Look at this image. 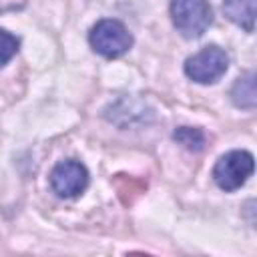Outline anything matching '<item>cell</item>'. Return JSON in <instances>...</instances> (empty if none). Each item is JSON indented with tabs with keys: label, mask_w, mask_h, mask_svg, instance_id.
<instances>
[{
	"label": "cell",
	"mask_w": 257,
	"mask_h": 257,
	"mask_svg": "<svg viewBox=\"0 0 257 257\" xmlns=\"http://www.w3.org/2000/svg\"><path fill=\"white\" fill-rule=\"evenodd\" d=\"M88 42L94 52L104 58H118L133 46V34L128 28L114 18L98 20L88 34Z\"/></svg>",
	"instance_id": "1"
},
{
	"label": "cell",
	"mask_w": 257,
	"mask_h": 257,
	"mask_svg": "<svg viewBox=\"0 0 257 257\" xmlns=\"http://www.w3.org/2000/svg\"><path fill=\"white\" fill-rule=\"evenodd\" d=\"M225 16L247 32L255 28V0H223Z\"/></svg>",
	"instance_id": "6"
},
{
	"label": "cell",
	"mask_w": 257,
	"mask_h": 257,
	"mask_svg": "<svg viewBox=\"0 0 257 257\" xmlns=\"http://www.w3.org/2000/svg\"><path fill=\"white\" fill-rule=\"evenodd\" d=\"M231 98L241 108H253L255 106V74L253 72L237 78V82L231 88Z\"/></svg>",
	"instance_id": "7"
},
{
	"label": "cell",
	"mask_w": 257,
	"mask_h": 257,
	"mask_svg": "<svg viewBox=\"0 0 257 257\" xmlns=\"http://www.w3.org/2000/svg\"><path fill=\"white\" fill-rule=\"evenodd\" d=\"M171 18L185 38H199L213 24V10L207 0H173Z\"/></svg>",
	"instance_id": "2"
},
{
	"label": "cell",
	"mask_w": 257,
	"mask_h": 257,
	"mask_svg": "<svg viewBox=\"0 0 257 257\" xmlns=\"http://www.w3.org/2000/svg\"><path fill=\"white\" fill-rule=\"evenodd\" d=\"M173 139L183 145L189 151H201L205 147V135L199 128H191V126H181L173 133Z\"/></svg>",
	"instance_id": "8"
},
{
	"label": "cell",
	"mask_w": 257,
	"mask_h": 257,
	"mask_svg": "<svg viewBox=\"0 0 257 257\" xmlns=\"http://www.w3.org/2000/svg\"><path fill=\"white\" fill-rule=\"evenodd\" d=\"M229 68V56L219 46H205L185 60V74L199 84L217 82Z\"/></svg>",
	"instance_id": "3"
},
{
	"label": "cell",
	"mask_w": 257,
	"mask_h": 257,
	"mask_svg": "<svg viewBox=\"0 0 257 257\" xmlns=\"http://www.w3.org/2000/svg\"><path fill=\"white\" fill-rule=\"evenodd\" d=\"M18 46H20V40L14 34L0 30V68L14 58V54L18 52Z\"/></svg>",
	"instance_id": "9"
},
{
	"label": "cell",
	"mask_w": 257,
	"mask_h": 257,
	"mask_svg": "<svg viewBox=\"0 0 257 257\" xmlns=\"http://www.w3.org/2000/svg\"><path fill=\"white\" fill-rule=\"evenodd\" d=\"M253 175V155L247 151H229L215 163L213 179L223 191L241 189Z\"/></svg>",
	"instance_id": "4"
},
{
	"label": "cell",
	"mask_w": 257,
	"mask_h": 257,
	"mask_svg": "<svg viewBox=\"0 0 257 257\" xmlns=\"http://www.w3.org/2000/svg\"><path fill=\"white\" fill-rule=\"evenodd\" d=\"M50 187L62 199H74L88 187V171L80 161H62L50 173Z\"/></svg>",
	"instance_id": "5"
}]
</instances>
